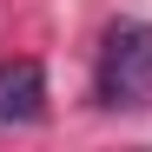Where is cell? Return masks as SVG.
Segmentation results:
<instances>
[{"mask_svg":"<svg viewBox=\"0 0 152 152\" xmlns=\"http://www.w3.org/2000/svg\"><path fill=\"white\" fill-rule=\"evenodd\" d=\"M93 93H99V106H113V113H145L152 106V20H119L106 33Z\"/></svg>","mask_w":152,"mask_h":152,"instance_id":"obj_1","label":"cell"},{"mask_svg":"<svg viewBox=\"0 0 152 152\" xmlns=\"http://www.w3.org/2000/svg\"><path fill=\"white\" fill-rule=\"evenodd\" d=\"M40 113H46V73H40V60L0 66V126H33Z\"/></svg>","mask_w":152,"mask_h":152,"instance_id":"obj_2","label":"cell"}]
</instances>
